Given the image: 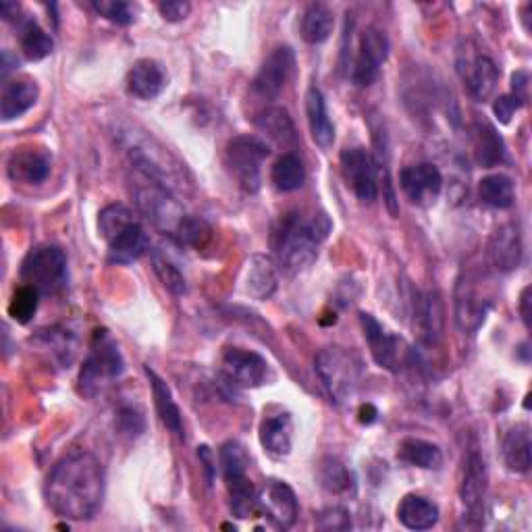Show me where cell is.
<instances>
[{
  "label": "cell",
  "instance_id": "6da1fadb",
  "mask_svg": "<svg viewBox=\"0 0 532 532\" xmlns=\"http://www.w3.org/2000/svg\"><path fill=\"white\" fill-rule=\"evenodd\" d=\"M106 478L100 460L90 451H73L50 470L44 497L48 508L65 520H92L104 501Z\"/></svg>",
  "mask_w": 532,
  "mask_h": 532
},
{
  "label": "cell",
  "instance_id": "7a4b0ae2",
  "mask_svg": "<svg viewBox=\"0 0 532 532\" xmlns=\"http://www.w3.org/2000/svg\"><path fill=\"white\" fill-rule=\"evenodd\" d=\"M329 233L331 221L325 212H314V215L287 212L273 231V250L279 269L287 275L310 269Z\"/></svg>",
  "mask_w": 532,
  "mask_h": 532
},
{
  "label": "cell",
  "instance_id": "3957f363",
  "mask_svg": "<svg viewBox=\"0 0 532 532\" xmlns=\"http://www.w3.org/2000/svg\"><path fill=\"white\" fill-rule=\"evenodd\" d=\"M129 161L144 177L163 185L173 196L179 192H188L192 188V179L177 158L158 144L152 136H138L136 131H121Z\"/></svg>",
  "mask_w": 532,
  "mask_h": 532
},
{
  "label": "cell",
  "instance_id": "277c9868",
  "mask_svg": "<svg viewBox=\"0 0 532 532\" xmlns=\"http://www.w3.org/2000/svg\"><path fill=\"white\" fill-rule=\"evenodd\" d=\"M316 375L335 406L350 402L362 381V362L356 354L337 348H325L314 360Z\"/></svg>",
  "mask_w": 532,
  "mask_h": 532
},
{
  "label": "cell",
  "instance_id": "5b68a950",
  "mask_svg": "<svg viewBox=\"0 0 532 532\" xmlns=\"http://www.w3.org/2000/svg\"><path fill=\"white\" fill-rule=\"evenodd\" d=\"M19 277L40 296H55L67 285V256L59 246H36L23 258Z\"/></svg>",
  "mask_w": 532,
  "mask_h": 532
},
{
  "label": "cell",
  "instance_id": "8992f818",
  "mask_svg": "<svg viewBox=\"0 0 532 532\" xmlns=\"http://www.w3.org/2000/svg\"><path fill=\"white\" fill-rule=\"evenodd\" d=\"M123 368L125 364L113 337L106 331H96L90 354L82 368V375H79L82 393L88 397H96L115 379L121 377Z\"/></svg>",
  "mask_w": 532,
  "mask_h": 532
},
{
  "label": "cell",
  "instance_id": "52a82bcc",
  "mask_svg": "<svg viewBox=\"0 0 532 532\" xmlns=\"http://www.w3.org/2000/svg\"><path fill=\"white\" fill-rule=\"evenodd\" d=\"M269 152L266 142L254 136H237L227 144V165L244 192L256 194L260 190V171Z\"/></svg>",
  "mask_w": 532,
  "mask_h": 532
},
{
  "label": "cell",
  "instance_id": "ba28073f",
  "mask_svg": "<svg viewBox=\"0 0 532 532\" xmlns=\"http://www.w3.org/2000/svg\"><path fill=\"white\" fill-rule=\"evenodd\" d=\"M136 204L142 215L161 231L175 235L183 215L181 204L175 200V196L165 190L163 185L154 183L146 177V183L136 190Z\"/></svg>",
  "mask_w": 532,
  "mask_h": 532
},
{
  "label": "cell",
  "instance_id": "9c48e42d",
  "mask_svg": "<svg viewBox=\"0 0 532 532\" xmlns=\"http://www.w3.org/2000/svg\"><path fill=\"white\" fill-rule=\"evenodd\" d=\"M389 57V38L383 30L370 25L360 36L358 52L352 61L350 79L358 88H368L377 82L379 71Z\"/></svg>",
  "mask_w": 532,
  "mask_h": 532
},
{
  "label": "cell",
  "instance_id": "30bf717a",
  "mask_svg": "<svg viewBox=\"0 0 532 532\" xmlns=\"http://www.w3.org/2000/svg\"><path fill=\"white\" fill-rule=\"evenodd\" d=\"M341 171L345 181L362 204H372L379 196L377 161L366 148H348L341 152Z\"/></svg>",
  "mask_w": 532,
  "mask_h": 532
},
{
  "label": "cell",
  "instance_id": "8fae6325",
  "mask_svg": "<svg viewBox=\"0 0 532 532\" xmlns=\"http://www.w3.org/2000/svg\"><path fill=\"white\" fill-rule=\"evenodd\" d=\"M296 71V55L289 46L275 48L266 61L262 63L260 71L254 77V92L264 100H275L281 96L289 79Z\"/></svg>",
  "mask_w": 532,
  "mask_h": 532
},
{
  "label": "cell",
  "instance_id": "7c38bea8",
  "mask_svg": "<svg viewBox=\"0 0 532 532\" xmlns=\"http://www.w3.org/2000/svg\"><path fill=\"white\" fill-rule=\"evenodd\" d=\"M487 489H489V472L485 460L472 451L466 460L464 478L460 487V497L464 503L466 516L472 524L485 522V510H487Z\"/></svg>",
  "mask_w": 532,
  "mask_h": 532
},
{
  "label": "cell",
  "instance_id": "4fadbf2b",
  "mask_svg": "<svg viewBox=\"0 0 532 532\" xmlns=\"http://www.w3.org/2000/svg\"><path fill=\"white\" fill-rule=\"evenodd\" d=\"M360 323L364 329V337L370 345V354L381 368L397 372L406 358V343L402 337L389 333L375 316L362 312Z\"/></svg>",
  "mask_w": 532,
  "mask_h": 532
},
{
  "label": "cell",
  "instance_id": "5bb4252c",
  "mask_svg": "<svg viewBox=\"0 0 532 532\" xmlns=\"http://www.w3.org/2000/svg\"><path fill=\"white\" fill-rule=\"evenodd\" d=\"M258 512L269 518L277 528L287 530L296 524L300 514L298 497L287 483L273 478L258 493Z\"/></svg>",
  "mask_w": 532,
  "mask_h": 532
},
{
  "label": "cell",
  "instance_id": "9a60e30c",
  "mask_svg": "<svg viewBox=\"0 0 532 532\" xmlns=\"http://www.w3.org/2000/svg\"><path fill=\"white\" fill-rule=\"evenodd\" d=\"M223 372L231 385L242 389H254L266 383V377H269V364H266V360L256 352L229 348L223 354Z\"/></svg>",
  "mask_w": 532,
  "mask_h": 532
},
{
  "label": "cell",
  "instance_id": "2e32d148",
  "mask_svg": "<svg viewBox=\"0 0 532 532\" xmlns=\"http://www.w3.org/2000/svg\"><path fill=\"white\" fill-rule=\"evenodd\" d=\"M399 185L406 194V198L416 206H433L443 190V175L431 163H420L406 167L399 173Z\"/></svg>",
  "mask_w": 532,
  "mask_h": 532
},
{
  "label": "cell",
  "instance_id": "e0dca14e",
  "mask_svg": "<svg viewBox=\"0 0 532 532\" xmlns=\"http://www.w3.org/2000/svg\"><path fill=\"white\" fill-rule=\"evenodd\" d=\"M460 75L468 94L476 102H487L499 84V67L487 55H472L460 61Z\"/></svg>",
  "mask_w": 532,
  "mask_h": 532
},
{
  "label": "cell",
  "instance_id": "ac0fdd59",
  "mask_svg": "<svg viewBox=\"0 0 532 532\" xmlns=\"http://www.w3.org/2000/svg\"><path fill=\"white\" fill-rule=\"evenodd\" d=\"M491 302L478 294L470 279H460L456 287V325L462 333L474 335L483 327Z\"/></svg>",
  "mask_w": 532,
  "mask_h": 532
},
{
  "label": "cell",
  "instance_id": "d6986e66",
  "mask_svg": "<svg viewBox=\"0 0 532 532\" xmlns=\"http://www.w3.org/2000/svg\"><path fill=\"white\" fill-rule=\"evenodd\" d=\"M445 310L437 291H416L414 296V327L422 341L437 343L443 335Z\"/></svg>",
  "mask_w": 532,
  "mask_h": 532
},
{
  "label": "cell",
  "instance_id": "ffe728a7",
  "mask_svg": "<svg viewBox=\"0 0 532 532\" xmlns=\"http://www.w3.org/2000/svg\"><path fill=\"white\" fill-rule=\"evenodd\" d=\"M487 254L491 264L501 273L516 271L522 262V235L512 223L501 225L489 239Z\"/></svg>",
  "mask_w": 532,
  "mask_h": 532
},
{
  "label": "cell",
  "instance_id": "44dd1931",
  "mask_svg": "<svg viewBox=\"0 0 532 532\" xmlns=\"http://www.w3.org/2000/svg\"><path fill=\"white\" fill-rule=\"evenodd\" d=\"M52 171V158L44 148H19L11 154L7 163L9 177L17 183L40 185Z\"/></svg>",
  "mask_w": 532,
  "mask_h": 532
},
{
  "label": "cell",
  "instance_id": "7402d4cb",
  "mask_svg": "<svg viewBox=\"0 0 532 532\" xmlns=\"http://www.w3.org/2000/svg\"><path fill=\"white\" fill-rule=\"evenodd\" d=\"M167 88V73L154 59H140L127 73V90L140 100H154Z\"/></svg>",
  "mask_w": 532,
  "mask_h": 532
},
{
  "label": "cell",
  "instance_id": "603a6c76",
  "mask_svg": "<svg viewBox=\"0 0 532 532\" xmlns=\"http://www.w3.org/2000/svg\"><path fill=\"white\" fill-rule=\"evenodd\" d=\"M40 98V88L32 77H17L5 84L3 98H0V117L3 121H15L21 115L34 109Z\"/></svg>",
  "mask_w": 532,
  "mask_h": 532
},
{
  "label": "cell",
  "instance_id": "cb8c5ba5",
  "mask_svg": "<svg viewBox=\"0 0 532 532\" xmlns=\"http://www.w3.org/2000/svg\"><path fill=\"white\" fill-rule=\"evenodd\" d=\"M306 117L314 144L321 150H329L335 142V125L329 117L325 96L316 86H312L306 94Z\"/></svg>",
  "mask_w": 532,
  "mask_h": 532
},
{
  "label": "cell",
  "instance_id": "d4e9b609",
  "mask_svg": "<svg viewBox=\"0 0 532 532\" xmlns=\"http://www.w3.org/2000/svg\"><path fill=\"white\" fill-rule=\"evenodd\" d=\"M260 445L273 458H285L294 447V422L289 414H275L260 424Z\"/></svg>",
  "mask_w": 532,
  "mask_h": 532
},
{
  "label": "cell",
  "instance_id": "484cf974",
  "mask_svg": "<svg viewBox=\"0 0 532 532\" xmlns=\"http://www.w3.org/2000/svg\"><path fill=\"white\" fill-rule=\"evenodd\" d=\"M106 244H109V260L113 264H131L140 260L148 250V233L140 221H133Z\"/></svg>",
  "mask_w": 532,
  "mask_h": 532
},
{
  "label": "cell",
  "instance_id": "4316f807",
  "mask_svg": "<svg viewBox=\"0 0 532 532\" xmlns=\"http://www.w3.org/2000/svg\"><path fill=\"white\" fill-rule=\"evenodd\" d=\"M279 285L277 277V264L271 256L256 254L248 262L246 271V291L254 300H269Z\"/></svg>",
  "mask_w": 532,
  "mask_h": 532
},
{
  "label": "cell",
  "instance_id": "83f0119b",
  "mask_svg": "<svg viewBox=\"0 0 532 532\" xmlns=\"http://www.w3.org/2000/svg\"><path fill=\"white\" fill-rule=\"evenodd\" d=\"M397 520L410 530H429L439 522V508L422 495H406L397 505Z\"/></svg>",
  "mask_w": 532,
  "mask_h": 532
},
{
  "label": "cell",
  "instance_id": "f1b7e54d",
  "mask_svg": "<svg viewBox=\"0 0 532 532\" xmlns=\"http://www.w3.org/2000/svg\"><path fill=\"white\" fill-rule=\"evenodd\" d=\"M146 375H148L150 385H152V397H154V406H156L158 416H161L165 427L175 437H179L183 441L185 439V435H183V420H181V412H179V408L175 404L169 385L161 377H158L152 368H146Z\"/></svg>",
  "mask_w": 532,
  "mask_h": 532
},
{
  "label": "cell",
  "instance_id": "f546056e",
  "mask_svg": "<svg viewBox=\"0 0 532 532\" xmlns=\"http://www.w3.org/2000/svg\"><path fill=\"white\" fill-rule=\"evenodd\" d=\"M318 481L329 495L335 497H356L358 493L356 474L335 458H325L318 466Z\"/></svg>",
  "mask_w": 532,
  "mask_h": 532
},
{
  "label": "cell",
  "instance_id": "4dcf8cb0",
  "mask_svg": "<svg viewBox=\"0 0 532 532\" xmlns=\"http://www.w3.org/2000/svg\"><path fill=\"white\" fill-rule=\"evenodd\" d=\"M474 158L485 169L497 167L505 161V144L497 129L485 121L474 125Z\"/></svg>",
  "mask_w": 532,
  "mask_h": 532
},
{
  "label": "cell",
  "instance_id": "1f68e13d",
  "mask_svg": "<svg viewBox=\"0 0 532 532\" xmlns=\"http://www.w3.org/2000/svg\"><path fill=\"white\" fill-rule=\"evenodd\" d=\"M397 458L408 466L422 468V470H439L443 466V451L439 445L408 437L397 447Z\"/></svg>",
  "mask_w": 532,
  "mask_h": 532
},
{
  "label": "cell",
  "instance_id": "d6a6232c",
  "mask_svg": "<svg viewBox=\"0 0 532 532\" xmlns=\"http://www.w3.org/2000/svg\"><path fill=\"white\" fill-rule=\"evenodd\" d=\"M530 429L528 424H518L503 439V462L508 470L524 474L530 470Z\"/></svg>",
  "mask_w": 532,
  "mask_h": 532
},
{
  "label": "cell",
  "instance_id": "836d02e7",
  "mask_svg": "<svg viewBox=\"0 0 532 532\" xmlns=\"http://www.w3.org/2000/svg\"><path fill=\"white\" fill-rule=\"evenodd\" d=\"M335 28V15L327 5H310L304 11L300 34L308 44H323L331 38Z\"/></svg>",
  "mask_w": 532,
  "mask_h": 532
},
{
  "label": "cell",
  "instance_id": "e575fe53",
  "mask_svg": "<svg viewBox=\"0 0 532 532\" xmlns=\"http://www.w3.org/2000/svg\"><path fill=\"white\" fill-rule=\"evenodd\" d=\"M256 127L264 133L266 138H271L273 142L281 146H294L298 140L294 121L289 119L287 111L283 109H266L264 113L258 115Z\"/></svg>",
  "mask_w": 532,
  "mask_h": 532
},
{
  "label": "cell",
  "instance_id": "d590c367",
  "mask_svg": "<svg viewBox=\"0 0 532 532\" xmlns=\"http://www.w3.org/2000/svg\"><path fill=\"white\" fill-rule=\"evenodd\" d=\"M271 179L279 192H296L300 190L306 181V169L302 158L294 152H285L279 161L273 165Z\"/></svg>",
  "mask_w": 532,
  "mask_h": 532
},
{
  "label": "cell",
  "instance_id": "8d00e7d4",
  "mask_svg": "<svg viewBox=\"0 0 532 532\" xmlns=\"http://www.w3.org/2000/svg\"><path fill=\"white\" fill-rule=\"evenodd\" d=\"M478 194H481V200L487 206L499 208V210L510 208L516 200L514 181L503 173H495V175L485 177L481 183H478Z\"/></svg>",
  "mask_w": 532,
  "mask_h": 532
},
{
  "label": "cell",
  "instance_id": "74e56055",
  "mask_svg": "<svg viewBox=\"0 0 532 532\" xmlns=\"http://www.w3.org/2000/svg\"><path fill=\"white\" fill-rule=\"evenodd\" d=\"M55 42L40 28L36 21H25L21 25V52L28 61H42L52 55Z\"/></svg>",
  "mask_w": 532,
  "mask_h": 532
},
{
  "label": "cell",
  "instance_id": "f35d334b",
  "mask_svg": "<svg viewBox=\"0 0 532 532\" xmlns=\"http://www.w3.org/2000/svg\"><path fill=\"white\" fill-rule=\"evenodd\" d=\"M181 246L188 248H206L212 239V227L202 219L194 215H185L173 235Z\"/></svg>",
  "mask_w": 532,
  "mask_h": 532
},
{
  "label": "cell",
  "instance_id": "ab89813d",
  "mask_svg": "<svg viewBox=\"0 0 532 532\" xmlns=\"http://www.w3.org/2000/svg\"><path fill=\"white\" fill-rule=\"evenodd\" d=\"M40 291L30 285H19L9 302V316L19 325H28L38 312Z\"/></svg>",
  "mask_w": 532,
  "mask_h": 532
},
{
  "label": "cell",
  "instance_id": "60d3db41",
  "mask_svg": "<svg viewBox=\"0 0 532 532\" xmlns=\"http://www.w3.org/2000/svg\"><path fill=\"white\" fill-rule=\"evenodd\" d=\"M152 266L156 277L161 279V283L175 296H183L188 291V281H185L183 273L179 271V266H175L167 254L154 250L152 252Z\"/></svg>",
  "mask_w": 532,
  "mask_h": 532
},
{
  "label": "cell",
  "instance_id": "b9f144b4",
  "mask_svg": "<svg viewBox=\"0 0 532 532\" xmlns=\"http://www.w3.org/2000/svg\"><path fill=\"white\" fill-rule=\"evenodd\" d=\"M133 221H138V219L133 217V212L127 206L111 204V206L102 208V212L98 215V231L106 239V242H109L113 235L123 231Z\"/></svg>",
  "mask_w": 532,
  "mask_h": 532
},
{
  "label": "cell",
  "instance_id": "7bdbcfd3",
  "mask_svg": "<svg viewBox=\"0 0 532 532\" xmlns=\"http://www.w3.org/2000/svg\"><path fill=\"white\" fill-rule=\"evenodd\" d=\"M92 9L117 25H129L136 21V13H133L129 3L123 0H100V3H92Z\"/></svg>",
  "mask_w": 532,
  "mask_h": 532
},
{
  "label": "cell",
  "instance_id": "ee69618b",
  "mask_svg": "<svg viewBox=\"0 0 532 532\" xmlns=\"http://www.w3.org/2000/svg\"><path fill=\"white\" fill-rule=\"evenodd\" d=\"M318 528L348 530L352 528V514L345 508H339V505H335V508H327L321 516H318Z\"/></svg>",
  "mask_w": 532,
  "mask_h": 532
},
{
  "label": "cell",
  "instance_id": "f6af8a7d",
  "mask_svg": "<svg viewBox=\"0 0 532 532\" xmlns=\"http://www.w3.org/2000/svg\"><path fill=\"white\" fill-rule=\"evenodd\" d=\"M522 106H524V100H520L514 94H505V96H499L495 100L493 113L501 125H508L512 121V117L522 109Z\"/></svg>",
  "mask_w": 532,
  "mask_h": 532
},
{
  "label": "cell",
  "instance_id": "bcb514c9",
  "mask_svg": "<svg viewBox=\"0 0 532 532\" xmlns=\"http://www.w3.org/2000/svg\"><path fill=\"white\" fill-rule=\"evenodd\" d=\"M117 427L123 435L138 437L140 433H144V416L133 408H123L117 418Z\"/></svg>",
  "mask_w": 532,
  "mask_h": 532
},
{
  "label": "cell",
  "instance_id": "7dc6e473",
  "mask_svg": "<svg viewBox=\"0 0 532 532\" xmlns=\"http://www.w3.org/2000/svg\"><path fill=\"white\" fill-rule=\"evenodd\" d=\"M158 13L163 15L165 21H183L192 13V5L185 3V0H169V3H161L158 5Z\"/></svg>",
  "mask_w": 532,
  "mask_h": 532
},
{
  "label": "cell",
  "instance_id": "c3c4849f",
  "mask_svg": "<svg viewBox=\"0 0 532 532\" xmlns=\"http://www.w3.org/2000/svg\"><path fill=\"white\" fill-rule=\"evenodd\" d=\"M530 294H532V289H530V285H526L522 289V296H520V316H522V321H524L526 329H530V316H532V308H530L532 300H530Z\"/></svg>",
  "mask_w": 532,
  "mask_h": 532
},
{
  "label": "cell",
  "instance_id": "681fc988",
  "mask_svg": "<svg viewBox=\"0 0 532 532\" xmlns=\"http://www.w3.org/2000/svg\"><path fill=\"white\" fill-rule=\"evenodd\" d=\"M512 88H514V96H518V98H520V90L526 92V88H528V73L526 71H518L512 75Z\"/></svg>",
  "mask_w": 532,
  "mask_h": 532
},
{
  "label": "cell",
  "instance_id": "f907efd6",
  "mask_svg": "<svg viewBox=\"0 0 532 532\" xmlns=\"http://www.w3.org/2000/svg\"><path fill=\"white\" fill-rule=\"evenodd\" d=\"M358 416H360V422H362V424H372V422L377 420L379 412H377V408L372 406V404H366V406H362V408H360Z\"/></svg>",
  "mask_w": 532,
  "mask_h": 532
}]
</instances>
